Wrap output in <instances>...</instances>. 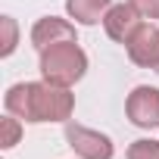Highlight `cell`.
<instances>
[{
	"label": "cell",
	"instance_id": "obj_5",
	"mask_svg": "<svg viewBox=\"0 0 159 159\" xmlns=\"http://www.w3.org/2000/svg\"><path fill=\"white\" fill-rule=\"evenodd\" d=\"M125 50H128V59H131L134 66H140V69H156V66H159V28H156L153 22H143V25L134 31V38L125 44Z\"/></svg>",
	"mask_w": 159,
	"mask_h": 159
},
{
	"label": "cell",
	"instance_id": "obj_3",
	"mask_svg": "<svg viewBox=\"0 0 159 159\" xmlns=\"http://www.w3.org/2000/svg\"><path fill=\"white\" fill-rule=\"evenodd\" d=\"M66 140L78 159H112V153H116L109 134L78 125V122H66Z\"/></svg>",
	"mask_w": 159,
	"mask_h": 159
},
{
	"label": "cell",
	"instance_id": "obj_9",
	"mask_svg": "<svg viewBox=\"0 0 159 159\" xmlns=\"http://www.w3.org/2000/svg\"><path fill=\"white\" fill-rule=\"evenodd\" d=\"M0 28H3V47H0V56H13V50H16V44H19V25H16V19L13 16H3L0 19Z\"/></svg>",
	"mask_w": 159,
	"mask_h": 159
},
{
	"label": "cell",
	"instance_id": "obj_10",
	"mask_svg": "<svg viewBox=\"0 0 159 159\" xmlns=\"http://www.w3.org/2000/svg\"><path fill=\"white\" fill-rule=\"evenodd\" d=\"M128 159H159V140L140 137L128 147Z\"/></svg>",
	"mask_w": 159,
	"mask_h": 159
},
{
	"label": "cell",
	"instance_id": "obj_6",
	"mask_svg": "<svg viewBox=\"0 0 159 159\" xmlns=\"http://www.w3.org/2000/svg\"><path fill=\"white\" fill-rule=\"evenodd\" d=\"M147 19H140L137 16V10L128 3H112L109 7V13L103 16V28H106V34L112 38V41H119V44H128L131 38H134V31L143 25Z\"/></svg>",
	"mask_w": 159,
	"mask_h": 159
},
{
	"label": "cell",
	"instance_id": "obj_4",
	"mask_svg": "<svg viewBox=\"0 0 159 159\" xmlns=\"http://www.w3.org/2000/svg\"><path fill=\"white\" fill-rule=\"evenodd\" d=\"M125 112L131 119V125L137 128H159V88L150 84H137L128 100H125Z\"/></svg>",
	"mask_w": 159,
	"mask_h": 159
},
{
	"label": "cell",
	"instance_id": "obj_12",
	"mask_svg": "<svg viewBox=\"0 0 159 159\" xmlns=\"http://www.w3.org/2000/svg\"><path fill=\"white\" fill-rule=\"evenodd\" d=\"M128 3L137 10L140 19H147V22H156L159 19V0H128Z\"/></svg>",
	"mask_w": 159,
	"mask_h": 159
},
{
	"label": "cell",
	"instance_id": "obj_8",
	"mask_svg": "<svg viewBox=\"0 0 159 159\" xmlns=\"http://www.w3.org/2000/svg\"><path fill=\"white\" fill-rule=\"evenodd\" d=\"M112 0H66V13L78 25H97L109 13Z\"/></svg>",
	"mask_w": 159,
	"mask_h": 159
},
{
	"label": "cell",
	"instance_id": "obj_11",
	"mask_svg": "<svg viewBox=\"0 0 159 159\" xmlns=\"http://www.w3.org/2000/svg\"><path fill=\"white\" fill-rule=\"evenodd\" d=\"M19 137H22V119H16L13 112H7V119H3V140H0V147H3V150H13V147L19 143Z\"/></svg>",
	"mask_w": 159,
	"mask_h": 159
},
{
	"label": "cell",
	"instance_id": "obj_1",
	"mask_svg": "<svg viewBox=\"0 0 159 159\" xmlns=\"http://www.w3.org/2000/svg\"><path fill=\"white\" fill-rule=\"evenodd\" d=\"M7 112L28 125L41 122H69L75 109V94L69 88L50 84V81H19L3 97Z\"/></svg>",
	"mask_w": 159,
	"mask_h": 159
},
{
	"label": "cell",
	"instance_id": "obj_13",
	"mask_svg": "<svg viewBox=\"0 0 159 159\" xmlns=\"http://www.w3.org/2000/svg\"><path fill=\"white\" fill-rule=\"evenodd\" d=\"M156 72H159V66H156Z\"/></svg>",
	"mask_w": 159,
	"mask_h": 159
},
{
	"label": "cell",
	"instance_id": "obj_2",
	"mask_svg": "<svg viewBox=\"0 0 159 159\" xmlns=\"http://www.w3.org/2000/svg\"><path fill=\"white\" fill-rule=\"evenodd\" d=\"M41 78L59 88H72L75 81H81L88 72V53L78 47V41H59L47 50H41Z\"/></svg>",
	"mask_w": 159,
	"mask_h": 159
},
{
	"label": "cell",
	"instance_id": "obj_7",
	"mask_svg": "<svg viewBox=\"0 0 159 159\" xmlns=\"http://www.w3.org/2000/svg\"><path fill=\"white\" fill-rule=\"evenodd\" d=\"M59 41H78V38H75V25H72L69 19L44 16V19H38V22L31 25V44H34L38 53L47 50V47H53V44H59Z\"/></svg>",
	"mask_w": 159,
	"mask_h": 159
}]
</instances>
